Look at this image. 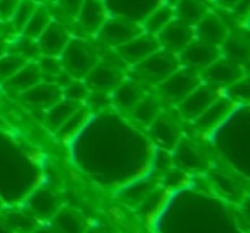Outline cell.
<instances>
[{"instance_id": "6da1fadb", "label": "cell", "mask_w": 250, "mask_h": 233, "mask_svg": "<svg viewBox=\"0 0 250 233\" xmlns=\"http://www.w3.org/2000/svg\"><path fill=\"white\" fill-rule=\"evenodd\" d=\"M70 143L77 165L103 184L127 185L144 177L156 151L120 115L106 111L93 113L83 132Z\"/></svg>"}, {"instance_id": "7a4b0ae2", "label": "cell", "mask_w": 250, "mask_h": 233, "mask_svg": "<svg viewBox=\"0 0 250 233\" xmlns=\"http://www.w3.org/2000/svg\"><path fill=\"white\" fill-rule=\"evenodd\" d=\"M42 178L40 165L12 137L0 132V201L11 204L26 199Z\"/></svg>"}, {"instance_id": "3957f363", "label": "cell", "mask_w": 250, "mask_h": 233, "mask_svg": "<svg viewBox=\"0 0 250 233\" xmlns=\"http://www.w3.org/2000/svg\"><path fill=\"white\" fill-rule=\"evenodd\" d=\"M209 137L223 160L243 178L249 177V103L238 105Z\"/></svg>"}, {"instance_id": "277c9868", "label": "cell", "mask_w": 250, "mask_h": 233, "mask_svg": "<svg viewBox=\"0 0 250 233\" xmlns=\"http://www.w3.org/2000/svg\"><path fill=\"white\" fill-rule=\"evenodd\" d=\"M63 72L72 79H84L89 70L100 62V52L86 36H72L60 55Z\"/></svg>"}, {"instance_id": "5b68a950", "label": "cell", "mask_w": 250, "mask_h": 233, "mask_svg": "<svg viewBox=\"0 0 250 233\" xmlns=\"http://www.w3.org/2000/svg\"><path fill=\"white\" fill-rule=\"evenodd\" d=\"M180 60L177 53H171L168 50L158 48L154 53L141 60L139 64L132 65L134 79H137L141 84H151L156 86L161 81L167 79L170 74H173L177 69H180Z\"/></svg>"}, {"instance_id": "8992f818", "label": "cell", "mask_w": 250, "mask_h": 233, "mask_svg": "<svg viewBox=\"0 0 250 233\" xmlns=\"http://www.w3.org/2000/svg\"><path fill=\"white\" fill-rule=\"evenodd\" d=\"M201 83V74L187 69V67H180L173 74H170L165 81L156 84V91L160 100H165L171 105H178Z\"/></svg>"}, {"instance_id": "52a82bcc", "label": "cell", "mask_w": 250, "mask_h": 233, "mask_svg": "<svg viewBox=\"0 0 250 233\" xmlns=\"http://www.w3.org/2000/svg\"><path fill=\"white\" fill-rule=\"evenodd\" d=\"M221 94H223L221 89L211 86V84L201 83L194 91H190V93L177 105L178 115H180L184 120L194 122L199 115L204 113Z\"/></svg>"}, {"instance_id": "ba28073f", "label": "cell", "mask_w": 250, "mask_h": 233, "mask_svg": "<svg viewBox=\"0 0 250 233\" xmlns=\"http://www.w3.org/2000/svg\"><path fill=\"white\" fill-rule=\"evenodd\" d=\"M242 77H245V65H240L225 57H218L211 65H208L201 72L202 83L211 84L221 91L240 81Z\"/></svg>"}, {"instance_id": "9c48e42d", "label": "cell", "mask_w": 250, "mask_h": 233, "mask_svg": "<svg viewBox=\"0 0 250 233\" xmlns=\"http://www.w3.org/2000/svg\"><path fill=\"white\" fill-rule=\"evenodd\" d=\"M141 31H143V28L137 22L127 21V19H122V18H115V16H108L104 24L96 33V38L103 45L117 50L118 46L127 43L130 38L139 35Z\"/></svg>"}, {"instance_id": "30bf717a", "label": "cell", "mask_w": 250, "mask_h": 233, "mask_svg": "<svg viewBox=\"0 0 250 233\" xmlns=\"http://www.w3.org/2000/svg\"><path fill=\"white\" fill-rule=\"evenodd\" d=\"M171 161L177 168L184 170L185 173H201L209 170V161L204 151L190 139L182 137L178 144L171 151Z\"/></svg>"}, {"instance_id": "8fae6325", "label": "cell", "mask_w": 250, "mask_h": 233, "mask_svg": "<svg viewBox=\"0 0 250 233\" xmlns=\"http://www.w3.org/2000/svg\"><path fill=\"white\" fill-rule=\"evenodd\" d=\"M149 137L160 149L165 151H173V148L178 144V141L182 139V127L178 124V120L173 115L167 113L161 110V113L153 120L149 127Z\"/></svg>"}, {"instance_id": "7c38bea8", "label": "cell", "mask_w": 250, "mask_h": 233, "mask_svg": "<svg viewBox=\"0 0 250 233\" xmlns=\"http://www.w3.org/2000/svg\"><path fill=\"white\" fill-rule=\"evenodd\" d=\"M218 57H221L218 46L209 45V43L202 42L199 38H194L180 53H178V60H180L182 67H187L190 70L201 74L208 65H211Z\"/></svg>"}, {"instance_id": "4fadbf2b", "label": "cell", "mask_w": 250, "mask_h": 233, "mask_svg": "<svg viewBox=\"0 0 250 233\" xmlns=\"http://www.w3.org/2000/svg\"><path fill=\"white\" fill-rule=\"evenodd\" d=\"M194 38H195L194 26L182 21V19H178V18H175L171 22H168V24L156 35L160 48L168 50V52H171V53H177V55Z\"/></svg>"}, {"instance_id": "5bb4252c", "label": "cell", "mask_w": 250, "mask_h": 233, "mask_svg": "<svg viewBox=\"0 0 250 233\" xmlns=\"http://www.w3.org/2000/svg\"><path fill=\"white\" fill-rule=\"evenodd\" d=\"M161 2L163 0H104V5L110 16L141 24Z\"/></svg>"}, {"instance_id": "9a60e30c", "label": "cell", "mask_w": 250, "mask_h": 233, "mask_svg": "<svg viewBox=\"0 0 250 233\" xmlns=\"http://www.w3.org/2000/svg\"><path fill=\"white\" fill-rule=\"evenodd\" d=\"M158 48H160V45H158L156 36L149 35L146 31H141L139 35L130 38L127 43L118 46L117 55L122 60V64L132 67L136 64H139L141 60H144L146 57H149L151 53H154Z\"/></svg>"}, {"instance_id": "2e32d148", "label": "cell", "mask_w": 250, "mask_h": 233, "mask_svg": "<svg viewBox=\"0 0 250 233\" xmlns=\"http://www.w3.org/2000/svg\"><path fill=\"white\" fill-rule=\"evenodd\" d=\"M238 106V103H235L233 100H229L226 94H221L208 110L202 115H199L197 119L194 120V126L199 132L206 134V136H211L229 115L235 111V108Z\"/></svg>"}, {"instance_id": "e0dca14e", "label": "cell", "mask_w": 250, "mask_h": 233, "mask_svg": "<svg viewBox=\"0 0 250 233\" xmlns=\"http://www.w3.org/2000/svg\"><path fill=\"white\" fill-rule=\"evenodd\" d=\"M125 79L124 72H122L120 65H115L111 62H100L89 70L84 83H86L89 91H101V93H111L122 81Z\"/></svg>"}, {"instance_id": "ac0fdd59", "label": "cell", "mask_w": 250, "mask_h": 233, "mask_svg": "<svg viewBox=\"0 0 250 233\" xmlns=\"http://www.w3.org/2000/svg\"><path fill=\"white\" fill-rule=\"evenodd\" d=\"M62 96H63L62 86L59 83H55V81H45V79L40 81L33 87H29L22 94H19L22 103L28 105L29 108H35V110H42V111H46Z\"/></svg>"}, {"instance_id": "d6986e66", "label": "cell", "mask_w": 250, "mask_h": 233, "mask_svg": "<svg viewBox=\"0 0 250 233\" xmlns=\"http://www.w3.org/2000/svg\"><path fill=\"white\" fill-rule=\"evenodd\" d=\"M70 38H72V35H70V31L65 28V24H62L60 21L53 19V21L46 26L45 31L36 38V43H38V48L42 55L60 57L63 50H65L67 43L70 42Z\"/></svg>"}, {"instance_id": "ffe728a7", "label": "cell", "mask_w": 250, "mask_h": 233, "mask_svg": "<svg viewBox=\"0 0 250 233\" xmlns=\"http://www.w3.org/2000/svg\"><path fill=\"white\" fill-rule=\"evenodd\" d=\"M229 29L226 26V22L223 21V18L219 14L212 11H208L197 22L194 24V35L195 38L202 40V42L209 43V45L221 46L225 38L228 36Z\"/></svg>"}, {"instance_id": "44dd1931", "label": "cell", "mask_w": 250, "mask_h": 233, "mask_svg": "<svg viewBox=\"0 0 250 233\" xmlns=\"http://www.w3.org/2000/svg\"><path fill=\"white\" fill-rule=\"evenodd\" d=\"M108 11L104 0H84L79 12L76 16V22L87 36H96L100 28L108 19Z\"/></svg>"}, {"instance_id": "7402d4cb", "label": "cell", "mask_w": 250, "mask_h": 233, "mask_svg": "<svg viewBox=\"0 0 250 233\" xmlns=\"http://www.w3.org/2000/svg\"><path fill=\"white\" fill-rule=\"evenodd\" d=\"M28 211L42 221H50L52 216L59 211L60 202L57 194L48 187H36L31 194L26 197Z\"/></svg>"}, {"instance_id": "603a6c76", "label": "cell", "mask_w": 250, "mask_h": 233, "mask_svg": "<svg viewBox=\"0 0 250 233\" xmlns=\"http://www.w3.org/2000/svg\"><path fill=\"white\" fill-rule=\"evenodd\" d=\"M146 89L144 84H141L134 77H125L113 91H111V105L117 106L118 110L129 111L136 106V103L144 96Z\"/></svg>"}, {"instance_id": "cb8c5ba5", "label": "cell", "mask_w": 250, "mask_h": 233, "mask_svg": "<svg viewBox=\"0 0 250 233\" xmlns=\"http://www.w3.org/2000/svg\"><path fill=\"white\" fill-rule=\"evenodd\" d=\"M40 81H43L42 72H40L36 62H26L14 76H11L7 81H4V87L7 91L14 94H22L24 91H28L29 87H33L35 84H38Z\"/></svg>"}, {"instance_id": "d4e9b609", "label": "cell", "mask_w": 250, "mask_h": 233, "mask_svg": "<svg viewBox=\"0 0 250 233\" xmlns=\"http://www.w3.org/2000/svg\"><path fill=\"white\" fill-rule=\"evenodd\" d=\"M50 225L59 233H84L89 228L84 216L72 208H59L50 219Z\"/></svg>"}, {"instance_id": "484cf974", "label": "cell", "mask_w": 250, "mask_h": 233, "mask_svg": "<svg viewBox=\"0 0 250 233\" xmlns=\"http://www.w3.org/2000/svg\"><path fill=\"white\" fill-rule=\"evenodd\" d=\"M219 52L225 59L233 60L240 65H245L247 60H249V38H247L245 33L229 31L223 45L219 46Z\"/></svg>"}, {"instance_id": "4316f807", "label": "cell", "mask_w": 250, "mask_h": 233, "mask_svg": "<svg viewBox=\"0 0 250 233\" xmlns=\"http://www.w3.org/2000/svg\"><path fill=\"white\" fill-rule=\"evenodd\" d=\"M161 100L158 94L144 93V96L136 103V106L130 110V115L134 117L137 124L144 127H149L153 120L161 113Z\"/></svg>"}, {"instance_id": "83f0119b", "label": "cell", "mask_w": 250, "mask_h": 233, "mask_svg": "<svg viewBox=\"0 0 250 233\" xmlns=\"http://www.w3.org/2000/svg\"><path fill=\"white\" fill-rule=\"evenodd\" d=\"M91 117H93V113H91L89 108H87L86 105H81V106L70 115L69 119L62 124V127L57 130V134H59V137L62 141L70 143V141L76 139V137L83 132L84 127H86L87 122L91 120Z\"/></svg>"}, {"instance_id": "f1b7e54d", "label": "cell", "mask_w": 250, "mask_h": 233, "mask_svg": "<svg viewBox=\"0 0 250 233\" xmlns=\"http://www.w3.org/2000/svg\"><path fill=\"white\" fill-rule=\"evenodd\" d=\"M81 105H84V103H77V101H72V100H69V98L62 96L55 105H52V106L45 111L46 126H48L53 132H57V130L62 127V124L69 119L70 115H72Z\"/></svg>"}, {"instance_id": "f546056e", "label": "cell", "mask_w": 250, "mask_h": 233, "mask_svg": "<svg viewBox=\"0 0 250 233\" xmlns=\"http://www.w3.org/2000/svg\"><path fill=\"white\" fill-rule=\"evenodd\" d=\"M175 18H177V16H175L173 5L167 4V2H161V4L158 5L154 11H151L149 16L141 22V28H143V31L156 36L158 33H160L168 22L173 21Z\"/></svg>"}, {"instance_id": "4dcf8cb0", "label": "cell", "mask_w": 250, "mask_h": 233, "mask_svg": "<svg viewBox=\"0 0 250 233\" xmlns=\"http://www.w3.org/2000/svg\"><path fill=\"white\" fill-rule=\"evenodd\" d=\"M175 16L194 26L209 11L204 0H177L173 4Z\"/></svg>"}, {"instance_id": "1f68e13d", "label": "cell", "mask_w": 250, "mask_h": 233, "mask_svg": "<svg viewBox=\"0 0 250 233\" xmlns=\"http://www.w3.org/2000/svg\"><path fill=\"white\" fill-rule=\"evenodd\" d=\"M52 21H53V16H52V12L48 11V7H45L43 4H38L35 9V12L31 14V18H29V21L26 22L21 35L26 36V38L36 40L43 31H45L46 26H48Z\"/></svg>"}, {"instance_id": "d6a6232c", "label": "cell", "mask_w": 250, "mask_h": 233, "mask_svg": "<svg viewBox=\"0 0 250 233\" xmlns=\"http://www.w3.org/2000/svg\"><path fill=\"white\" fill-rule=\"evenodd\" d=\"M154 189H156V185L153 182L141 177L137 180H132L127 185H124V189H122V199L132 206H139Z\"/></svg>"}, {"instance_id": "836d02e7", "label": "cell", "mask_w": 250, "mask_h": 233, "mask_svg": "<svg viewBox=\"0 0 250 233\" xmlns=\"http://www.w3.org/2000/svg\"><path fill=\"white\" fill-rule=\"evenodd\" d=\"M2 218L12 233H33L38 226L36 218L29 211H9Z\"/></svg>"}, {"instance_id": "e575fe53", "label": "cell", "mask_w": 250, "mask_h": 233, "mask_svg": "<svg viewBox=\"0 0 250 233\" xmlns=\"http://www.w3.org/2000/svg\"><path fill=\"white\" fill-rule=\"evenodd\" d=\"M40 2H36V0H21L18 5V9L14 11V14H12V18L9 19V26L12 28V31L16 33V35H21V31L24 29L26 22L29 21V18H31V14L35 12L36 5H38Z\"/></svg>"}, {"instance_id": "d590c367", "label": "cell", "mask_w": 250, "mask_h": 233, "mask_svg": "<svg viewBox=\"0 0 250 233\" xmlns=\"http://www.w3.org/2000/svg\"><path fill=\"white\" fill-rule=\"evenodd\" d=\"M36 65H38L42 77L45 81H53L55 77L62 76L63 74V67L60 62V57H52V55H40L35 60Z\"/></svg>"}, {"instance_id": "8d00e7d4", "label": "cell", "mask_w": 250, "mask_h": 233, "mask_svg": "<svg viewBox=\"0 0 250 233\" xmlns=\"http://www.w3.org/2000/svg\"><path fill=\"white\" fill-rule=\"evenodd\" d=\"M26 62L28 60H24L21 55H18L14 50H9L4 57H0V83H4L11 76H14Z\"/></svg>"}, {"instance_id": "74e56055", "label": "cell", "mask_w": 250, "mask_h": 233, "mask_svg": "<svg viewBox=\"0 0 250 233\" xmlns=\"http://www.w3.org/2000/svg\"><path fill=\"white\" fill-rule=\"evenodd\" d=\"M62 93L63 98H69V100L77 101V103H84L87 94H89V89H87L84 79H72L70 77L69 83L62 86Z\"/></svg>"}, {"instance_id": "f35d334b", "label": "cell", "mask_w": 250, "mask_h": 233, "mask_svg": "<svg viewBox=\"0 0 250 233\" xmlns=\"http://www.w3.org/2000/svg\"><path fill=\"white\" fill-rule=\"evenodd\" d=\"M225 91H226V96L235 101V103L238 105L249 103V79H247V76L242 77L240 81H236V83H233Z\"/></svg>"}, {"instance_id": "ab89813d", "label": "cell", "mask_w": 250, "mask_h": 233, "mask_svg": "<svg viewBox=\"0 0 250 233\" xmlns=\"http://www.w3.org/2000/svg\"><path fill=\"white\" fill-rule=\"evenodd\" d=\"M84 0H57L55 4L59 5V9L65 16H69L70 19H76L77 12H79L81 5H83Z\"/></svg>"}, {"instance_id": "60d3db41", "label": "cell", "mask_w": 250, "mask_h": 233, "mask_svg": "<svg viewBox=\"0 0 250 233\" xmlns=\"http://www.w3.org/2000/svg\"><path fill=\"white\" fill-rule=\"evenodd\" d=\"M21 0H0V22H7Z\"/></svg>"}, {"instance_id": "b9f144b4", "label": "cell", "mask_w": 250, "mask_h": 233, "mask_svg": "<svg viewBox=\"0 0 250 233\" xmlns=\"http://www.w3.org/2000/svg\"><path fill=\"white\" fill-rule=\"evenodd\" d=\"M216 5H218L219 9H223V11L226 12H231L233 9L236 7V5L240 4V2H243V0H212Z\"/></svg>"}, {"instance_id": "7bdbcfd3", "label": "cell", "mask_w": 250, "mask_h": 233, "mask_svg": "<svg viewBox=\"0 0 250 233\" xmlns=\"http://www.w3.org/2000/svg\"><path fill=\"white\" fill-rule=\"evenodd\" d=\"M12 45V38L7 35H0V57H4L5 53L11 50Z\"/></svg>"}, {"instance_id": "ee69618b", "label": "cell", "mask_w": 250, "mask_h": 233, "mask_svg": "<svg viewBox=\"0 0 250 233\" xmlns=\"http://www.w3.org/2000/svg\"><path fill=\"white\" fill-rule=\"evenodd\" d=\"M33 233H59V232H57V230H53L52 225H50V226H36Z\"/></svg>"}, {"instance_id": "f6af8a7d", "label": "cell", "mask_w": 250, "mask_h": 233, "mask_svg": "<svg viewBox=\"0 0 250 233\" xmlns=\"http://www.w3.org/2000/svg\"><path fill=\"white\" fill-rule=\"evenodd\" d=\"M0 233H12L11 230H9V226L5 225V221H4L2 216H0Z\"/></svg>"}, {"instance_id": "bcb514c9", "label": "cell", "mask_w": 250, "mask_h": 233, "mask_svg": "<svg viewBox=\"0 0 250 233\" xmlns=\"http://www.w3.org/2000/svg\"><path fill=\"white\" fill-rule=\"evenodd\" d=\"M84 233H104L103 230H100V228H87Z\"/></svg>"}, {"instance_id": "7dc6e473", "label": "cell", "mask_w": 250, "mask_h": 233, "mask_svg": "<svg viewBox=\"0 0 250 233\" xmlns=\"http://www.w3.org/2000/svg\"><path fill=\"white\" fill-rule=\"evenodd\" d=\"M46 2H57V0H46Z\"/></svg>"}]
</instances>
